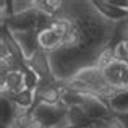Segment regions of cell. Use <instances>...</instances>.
Here are the masks:
<instances>
[{
    "instance_id": "cell-1",
    "label": "cell",
    "mask_w": 128,
    "mask_h": 128,
    "mask_svg": "<svg viewBox=\"0 0 128 128\" xmlns=\"http://www.w3.org/2000/svg\"><path fill=\"white\" fill-rule=\"evenodd\" d=\"M60 15L70 20L75 32L78 34V58L81 68L94 66L99 54L114 39L118 23L109 21L97 12L92 0L63 2Z\"/></svg>"
},
{
    "instance_id": "cell-2",
    "label": "cell",
    "mask_w": 128,
    "mask_h": 128,
    "mask_svg": "<svg viewBox=\"0 0 128 128\" xmlns=\"http://www.w3.org/2000/svg\"><path fill=\"white\" fill-rule=\"evenodd\" d=\"M73 78H78L80 81H83L89 88V91L96 96H99L100 99H104L109 104V99L117 92V89H114L112 86L107 83L106 76H104V70H100L99 66H86V68L80 70Z\"/></svg>"
},
{
    "instance_id": "cell-3",
    "label": "cell",
    "mask_w": 128,
    "mask_h": 128,
    "mask_svg": "<svg viewBox=\"0 0 128 128\" xmlns=\"http://www.w3.org/2000/svg\"><path fill=\"white\" fill-rule=\"evenodd\" d=\"M83 96L84 97H83L81 107L91 120H109L110 117H114V112L110 110L109 104L99 96H94V94H83Z\"/></svg>"
},
{
    "instance_id": "cell-4",
    "label": "cell",
    "mask_w": 128,
    "mask_h": 128,
    "mask_svg": "<svg viewBox=\"0 0 128 128\" xmlns=\"http://www.w3.org/2000/svg\"><path fill=\"white\" fill-rule=\"evenodd\" d=\"M66 110L68 109H66L63 104H60V106L38 104L36 107L31 109V112L34 114V117H38L47 128H52V126H55L60 120H63L66 117Z\"/></svg>"
},
{
    "instance_id": "cell-5",
    "label": "cell",
    "mask_w": 128,
    "mask_h": 128,
    "mask_svg": "<svg viewBox=\"0 0 128 128\" xmlns=\"http://www.w3.org/2000/svg\"><path fill=\"white\" fill-rule=\"evenodd\" d=\"M104 76L114 89H128V62L114 60L107 68H104Z\"/></svg>"
},
{
    "instance_id": "cell-6",
    "label": "cell",
    "mask_w": 128,
    "mask_h": 128,
    "mask_svg": "<svg viewBox=\"0 0 128 128\" xmlns=\"http://www.w3.org/2000/svg\"><path fill=\"white\" fill-rule=\"evenodd\" d=\"M26 66L31 68L41 78V81H57L55 76H54V70H52V63H50L49 54L46 50L39 49L31 58L26 60Z\"/></svg>"
},
{
    "instance_id": "cell-7",
    "label": "cell",
    "mask_w": 128,
    "mask_h": 128,
    "mask_svg": "<svg viewBox=\"0 0 128 128\" xmlns=\"http://www.w3.org/2000/svg\"><path fill=\"white\" fill-rule=\"evenodd\" d=\"M36 23H38V10L34 8L26 13H21V15L10 16L2 24H5L12 32H26V31H36Z\"/></svg>"
},
{
    "instance_id": "cell-8",
    "label": "cell",
    "mask_w": 128,
    "mask_h": 128,
    "mask_svg": "<svg viewBox=\"0 0 128 128\" xmlns=\"http://www.w3.org/2000/svg\"><path fill=\"white\" fill-rule=\"evenodd\" d=\"M23 89H26V88H24V73L21 70L10 72L5 76H0V92H2V97H10Z\"/></svg>"
},
{
    "instance_id": "cell-9",
    "label": "cell",
    "mask_w": 128,
    "mask_h": 128,
    "mask_svg": "<svg viewBox=\"0 0 128 128\" xmlns=\"http://www.w3.org/2000/svg\"><path fill=\"white\" fill-rule=\"evenodd\" d=\"M13 38L18 42L23 55L26 60H29L39 50L38 42V31H26V32H13Z\"/></svg>"
},
{
    "instance_id": "cell-10",
    "label": "cell",
    "mask_w": 128,
    "mask_h": 128,
    "mask_svg": "<svg viewBox=\"0 0 128 128\" xmlns=\"http://www.w3.org/2000/svg\"><path fill=\"white\" fill-rule=\"evenodd\" d=\"M92 2L96 5L97 12L102 16H106L109 21L120 23L128 18V10H123V8H118V6L112 5L109 0H92Z\"/></svg>"
},
{
    "instance_id": "cell-11",
    "label": "cell",
    "mask_w": 128,
    "mask_h": 128,
    "mask_svg": "<svg viewBox=\"0 0 128 128\" xmlns=\"http://www.w3.org/2000/svg\"><path fill=\"white\" fill-rule=\"evenodd\" d=\"M38 42H39V49H42L47 54H50V52H54V50L62 47L63 38L58 32L54 31L52 28H49L42 32H38Z\"/></svg>"
},
{
    "instance_id": "cell-12",
    "label": "cell",
    "mask_w": 128,
    "mask_h": 128,
    "mask_svg": "<svg viewBox=\"0 0 128 128\" xmlns=\"http://www.w3.org/2000/svg\"><path fill=\"white\" fill-rule=\"evenodd\" d=\"M66 118H68L70 125L80 126V128H89L92 120L89 118V115L84 112L81 106H72L66 110Z\"/></svg>"
},
{
    "instance_id": "cell-13",
    "label": "cell",
    "mask_w": 128,
    "mask_h": 128,
    "mask_svg": "<svg viewBox=\"0 0 128 128\" xmlns=\"http://www.w3.org/2000/svg\"><path fill=\"white\" fill-rule=\"evenodd\" d=\"M5 99H10L21 110H31L36 104V92L31 89H23L20 92L13 94V96H10V97H5Z\"/></svg>"
},
{
    "instance_id": "cell-14",
    "label": "cell",
    "mask_w": 128,
    "mask_h": 128,
    "mask_svg": "<svg viewBox=\"0 0 128 128\" xmlns=\"http://www.w3.org/2000/svg\"><path fill=\"white\" fill-rule=\"evenodd\" d=\"M109 107L114 114H128V89L117 91L109 99Z\"/></svg>"
},
{
    "instance_id": "cell-15",
    "label": "cell",
    "mask_w": 128,
    "mask_h": 128,
    "mask_svg": "<svg viewBox=\"0 0 128 128\" xmlns=\"http://www.w3.org/2000/svg\"><path fill=\"white\" fill-rule=\"evenodd\" d=\"M6 5H8L10 16H15V15L26 13L29 10H34L36 0H6Z\"/></svg>"
},
{
    "instance_id": "cell-16",
    "label": "cell",
    "mask_w": 128,
    "mask_h": 128,
    "mask_svg": "<svg viewBox=\"0 0 128 128\" xmlns=\"http://www.w3.org/2000/svg\"><path fill=\"white\" fill-rule=\"evenodd\" d=\"M62 3L63 2H60V0H36V10H41L55 18L62 10Z\"/></svg>"
},
{
    "instance_id": "cell-17",
    "label": "cell",
    "mask_w": 128,
    "mask_h": 128,
    "mask_svg": "<svg viewBox=\"0 0 128 128\" xmlns=\"http://www.w3.org/2000/svg\"><path fill=\"white\" fill-rule=\"evenodd\" d=\"M16 117V106L10 99L2 97V128L13 122Z\"/></svg>"
},
{
    "instance_id": "cell-18",
    "label": "cell",
    "mask_w": 128,
    "mask_h": 128,
    "mask_svg": "<svg viewBox=\"0 0 128 128\" xmlns=\"http://www.w3.org/2000/svg\"><path fill=\"white\" fill-rule=\"evenodd\" d=\"M115 50H117V47H110V46H107L106 49H104L102 52L99 54V58H97L96 66H99L100 70L107 68V66H109L110 63L114 62V60H117V57H115Z\"/></svg>"
},
{
    "instance_id": "cell-19",
    "label": "cell",
    "mask_w": 128,
    "mask_h": 128,
    "mask_svg": "<svg viewBox=\"0 0 128 128\" xmlns=\"http://www.w3.org/2000/svg\"><path fill=\"white\" fill-rule=\"evenodd\" d=\"M32 118H34V114L31 110H21L16 107V117H15V123L18 125V128H29Z\"/></svg>"
},
{
    "instance_id": "cell-20",
    "label": "cell",
    "mask_w": 128,
    "mask_h": 128,
    "mask_svg": "<svg viewBox=\"0 0 128 128\" xmlns=\"http://www.w3.org/2000/svg\"><path fill=\"white\" fill-rule=\"evenodd\" d=\"M23 73H24V88L26 89H31V91H36L39 83H41V78L31 68H28V66L23 70Z\"/></svg>"
},
{
    "instance_id": "cell-21",
    "label": "cell",
    "mask_w": 128,
    "mask_h": 128,
    "mask_svg": "<svg viewBox=\"0 0 128 128\" xmlns=\"http://www.w3.org/2000/svg\"><path fill=\"white\" fill-rule=\"evenodd\" d=\"M54 23V16L47 15V13L41 12V10H38V23H36V31L38 32H42L46 31V29H49L50 26H52Z\"/></svg>"
},
{
    "instance_id": "cell-22",
    "label": "cell",
    "mask_w": 128,
    "mask_h": 128,
    "mask_svg": "<svg viewBox=\"0 0 128 128\" xmlns=\"http://www.w3.org/2000/svg\"><path fill=\"white\" fill-rule=\"evenodd\" d=\"M89 128H109V120H92Z\"/></svg>"
},
{
    "instance_id": "cell-23",
    "label": "cell",
    "mask_w": 128,
    "mask_h": 128,
    "mask_svg": "<svg viewBox=\"0 0 128 128\" xmlns=\"http://www.w3.org/2000/svg\"><path fill=\"white\" fill-rule=\"evenodd\" d=\"M109 128H125V126H123V123L120 122L115 115H114V117H110V118H109Z\"/></svg>"
},
{
    "instance_id": "cell-24",
    "label": "cell",
    "mask_w": 128,
    "mask_h": 128,
    "mask_svg": "<svg viewBox=\"0 0 128 128\" xmlns=\"http://www.w3.org/2000/svg\"><path fill=\"white\" fill-rule=\"evenodd\" d=\"M29 128H47V126L44 125L38 117H34V118H32V122H31V125H29Z\"/></svg>"
},
{
    "instance_id": "cell-25",
    "label": "cell",
    "mask_w": 128,
    "mask_h": 128,
    "mask_svg": "<svg viewBox=\"0 0 128 128\" xmlns=\"http://www.w3.org/2000/svg\"><path fill=\"white\" fill-rule=\"evenodd\" d=\"M128 39V21H126V26H125V41Z\"/></svg>"
},
{
    "instance_id": "cell-26",
    "label": "cell",
    "mask_w": 128,
    "mask_h": 128,
    "mask_svg": "<svg viewBox=\"0 0 128 128\" xmlns=\"http://www.w3.org/2000/svg\"><path fill=\"white\" fill-rule=\"evenodd\" d=\"M122 44H123V47H125V49H126V52H128V39H126V41H123Z\"/></svg>"
},
{
    "instance_id": "cell-27",
    "label": "cell",
    "mask_w": 128,
    "mask_h": 128,
    "mask_svg": "<svg viewBox=\"0 0 128 128\" xmlns=\"http://www.w3.org/2000/svg\"><path fill=\"white\" fill-rule=\"evenodd\" d=\"M66 128H80V126H73V125H68Z\"/></svg>"
}]
</instances>
